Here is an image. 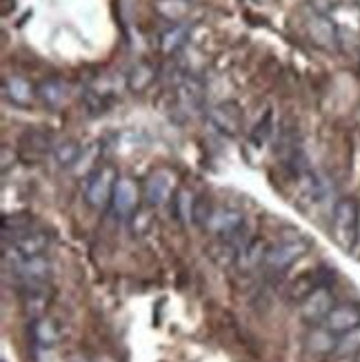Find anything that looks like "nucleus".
I'll return each mask as SVG.
<instances>
[{"label":"nucleus","instance_id":"17","mask_svg":"<svg viewBox=\"0 0 360 362\" xmlns=\"http://www.w3.org/2000/svg\"><path fill=\"white\" fill-rule=\"evenodd\" d=\"M202 98H205V89L198 78H185L178 87V100L187 109V112H198L202 107Z\"/></svg>","mask_w":360,"mask_h":362},{"label":"nucleus","instance_id":"7","mask_svg":"<svg viewBox=\"0 0 360 362\" xmlns=\"http://www.w3.org/2000/svg\"><path fill=\"white\" fill-rule=\"evenodd\" d=\"M307 34H309V40L316 47H320V49H332V47H336V42H338L336 23L325 11H316L314 16H309Z\"/></svg>","mask_w":360,"mask_h":362},{"label":"nucleus","instance_id":"16","mask_svg":"<svg viewBox=\"0 0 360 362\" xmlns=\"http://www.w3.org/2000/svg\"><path fill=\"white\" fill-rule=\"evenodd\" d=\"M5 96L18 107H27L34 103L36 98V91H34V85L21 76H13V78H7L5 83Z\"/></svg>","mask_w":360,"mask_h":362},{"label":"nucleus","instance_id":"2","mask_svg":"<svg viewBox=\"0 0 360 362\" xmlns=\"http://www.w3.org/2000/svg\"><path fill=\"white\" fill-rule=\"evenodd\" d=\"M120 176L114 167H96L85 180V200L96 209H105L114 198V187Z\"/></svg>","mask_w":360,"mask_h":362},{"label":"nucleus","instance_id":"19","mask_svg":"<svg viewBox=\"0 0 360 362\" xmlns=\"http://www.w3.org/2000/svg\"><path fill=\"white\" fill-rule=\"evenodd\" d=\"M196 202L190 189H178L174 196V209L180 223H196Z\"/></svg>","mask_w":360,"mask_h":362},{"label":"nucleus","instance_id":"18","mask_svg":"<svg viewBox=\"0 0 360 362\" xmlns=\"http://www.w3.org/2000/svg\"><path fill=\"white\" fill-rule=\"evenodd\" d=\"M187 38H190V27L185 23L180 25H171L165 34L161 36V49L163 54H176L180 47H185Z\"/></svg>","mask_w":360,"mask_h":362},{"label":"nucleus","instance_id":"3","mask_svg":"<svg viewBox=\"0 0 360 362\" xmlns=\"http://www.w3.org/2000/svg\"><path fill=\"white\" fill-rule=\"evenodd\" d=\"M336 307L334 293L327 285H318L314 291H309L301 300V316L311 325H323L330 311Z\"/></svg>","mask_w":360,"mask_h":362},{"label":"nucleus","instance_id":"25","mask_svg":"<svg viewBox=\"0 0 360 362\" xmlns=\"http://www.w3.org/2000/svg\"><path fill=\"white\" fill-rule=\"evenodd\" d=\"M0 153H3V171H7L16 163V153L13 151L9 153V147H3V151H0Z\"/></svg>","mask_w":360,"mask_h":362},{"label":"nucleus","instance_id":"15","mask_svg":"<svg viewBox=\"0 0 360 362\" xmlns=\"http://www.w3.org/2000/svg\"><path fill=\"white\" fill-rule=\"evenodd\" d=\"M153 9L161 18L180 25L192 11V0H153Z\"/></svg>","mask_w":360,"mask_h":362},{"label":"nucleus","instance_id":"24","mask_svg":"<svg viewBox=\"0 0 360 362\" xmlns=\"http://www.w3.org/2000/svg\"><path fill=\"white\" fill-rule=\"evenodd\" d=\"M23 140H29V145L31 149H36V151H47L52 147V138L50 134H45V132H38V129H31L23 136Z\"/></svg>","mask_w":360,"mask_h":362},{"label":"nucleus","instance_id":"22","mask_svg":"<svg viewBox=\"0 0 360 362\" xmlns=\"http://www.w3.org/2000/svg\"><path fill=\"white\" fill-rule=\"evenodd\" d=\"M81 153H83V149H81V145L76 143V140H67V143H60V145L54 149L56 160H58V165H62V167H71V165H76L78 158H81Z\"/></svg>","mask_w":360,"mask_h":362},{"label":"nucleus","instance_id":"11","mask_svg":"<svg viewBox=\"0 0 360 362\" xmlns=\"http://www.w3.org/2000/svg\"><path fill=\"white\" fill-rule=\"evenodd\" d=\"M9 247V245H7ZM47 247H50V238H47V233L42 231H21L16 233L11 238V249L16 254H21L25 258H31V256H42Z\"/></svg>","mask_w":360,"mask_h":362},{"label":"nucleus","instance_id":"28","mask_svg":"<svg viewBox=\"0 0 360 362\" xmlns=\"http://www.w3.org/2000/svg\"><path fill=\"white\" fill-rule=\"evenodd\" d=\"M356 5H358V7H360V0H356Z\"/></svg>","mask_w":360,"mask_h":362},{"label":"nucleus","instance_id":"6","mask_svg":"<svg viewBox=\"0 0 360 362\" xmlns=\"http://www.w3.org/2000/svg\"><path fill=\"white\" fill-rule=\"evenodd\" d=\"M243 223H245V216L240 211L231 209V207H211L207 220L202 225H205V229H209L216 235L231 238V235H236L240 231Z\"/></svg>","mask_w":360,"mask_h":362},{"label":"nucleus","instance_id":"13","mask_svg":"<svg viewBox=\"0 0 360 362\" xmlns=\"http://www.w3.org/2000/svg\"><path fill=\"white\" fill-rule=\"evenodd\" d=\"M69 96V85L60 78H50L38 85V98L50 107V109H60L67 103Z\"/></svg>","mask_w":360,"mask_h":362},{"label":"nucleus","instance_id":"21","mask_svg":"<svg viewBox=\"0 0 360 362\" xmlns=\"http://www.w3.org/2000/svg\"><path fill=\"white\" fill-rule=\"evenodd\" d=\"M153 78H156V69L149 62H138L127 78V85L132 91H145L153 83Z\"/></svg>","mask_w":360,"mask_h":362},{"label":"nucleus","instance_id":"1","mask_svg":"<svg viewBox=\"0 0 360 362\" xmlns=\"http://www.w3.org/2000/svg\"><path fill=\"white\" fill-rule=\"evenodd\" d=\"M358 216H360V204L354 198H340L334 204L332 211V229L334 238L342 249H354L356 243V229H358Z\"/></svg>","mask_w":360,"mask_h":362},{"label":"nucleus","instance_id":"20","mask_svg":"<svg viewBox=\"0 0 360 362\" xmlns=\"http://www.w3.org/2000/svg\"><path fill=\"white\" fill-rule=\"evenodd\" d=\"M358 354H360V325L345 334H340L334 349L336 358H356Z\"/></svg>","mask_w":360,"mask_h":362},{"label":"nucleus","instance_id":"23","mask_svg":"<svg viewBox=\"0 0 360 362\" xmlns=\"http://www.w3.org/2000/svg\"><path fill=\"white\" fill-rule=\"evenodd\" d=\"M267 251L269 249H265V245L260 240H254L252 245H247L243 251H240V256H238V262L243 267H256L258 262H265V256H267Z\"/></svg>","mask_w":360,"mask_h":362},{"label":"nucleus","instance_id":"14","mask_svg":"<svg viewBox=\"0 0 360 362\" xmlns=\"http://www.w3.org/2000/svg\"><path fill=\"white\" fill-rule=\"evenodd\" d=\"M336 340L338 336L334 332H330L325 325H316L307 334V349L314 356H334Z\"/></svg>","mask_w":360,"mask_h":362},{"label":"nucleus","instance_id":"12","mask_svg":"<svg viewBox=\"0 0 360 362\" xmlns=\"http://www.w3.org/2000/svg\"><path fill=\"white\" fill-rule=\"evenodd\" d=\"M29 336H31V340H34L36 347L52 349V347H56V344L60 342V329H58V325L54 320L40 316V318L31 320Z\"/></svg>","mask_w":360,"mask_h":362},{"label":"nucleus","instance_id":"27","mask_svg":"<svg viewBox=\"0 0 360 362\" xmlns=\"http://www.w3.org/2000/svg\"><path fill=\"white\" fill-rule=\"evenodd\" d=\"M74 362H87V360H74Z\"/></svg>","mask_w":360,"mask_h":362},{"label":"nucleus","instance_id":"4","mask_svg":"<svg viewBox=\"0 0 360 362\" xmlns=\"http://www.w3.org/2000/svg\"><path fill=\"white\" fill-rule=\"evenodd\" d=\"M307 249H309V243L305 238H301V235H296L294 240H285V243L272 247L267 251V256H265V264L274 272H283L298 258H303L307 254Z\"/></svg>","mask_w":360,"mask_h":362},{"label":"nucleus","instance_id":"5","mask_svg":"<svg viewBox=\"0 0 360 362\" xmlns=\"http://www.w3.org/2000/svg\"><path fill=\"white\" fill-rule=\"evenodd\" d=\"M209 122L225 136H238V132L243 129L245 116H243V109L238 103L227 100V103H221L211 109Z\"/></svg>","mask_w":360,"mask_h":362},{"label":"nucleus","instance_id":"26","mask_svg":"<svg viewBox=\"0 0 360 362\" xmlns=\"http://www.w3.org/2000/svg\"><path fill=\"white\" fill-rule=\"evenodd\" d=\"M354 254L360 256V216H358V229H356V243H354Z\"/></svg>","mask_w":360,"mask_h":362},{"label":"nucleus","instance_id":"10","mask_svg":"<svg viewBox=\"0 0 360 362\" xmlns=\"http://www.w3.org/2000/svg\"><path fill=\"white\" fill-rule=\"evenodd\" d=\"M330 332H334L336 336L349 332V329L358 327L360 325V307L354 305V303H342V305H336L330 316L325 318L323 322Z\"/></svg>","mask_w":360,"mask_h":362},{"label":"nucleus","instance_id":"9","mask_svg":"<svg viewBox=\"0 0 360 362\" xmlns=\"http://www.w3.org/2000/svg\"><path fill=\"white\" fill-rule=\"evenodd\" d=\"M174 182H176V174L169 169H156L153 174H149L145 182V198L151 207H158V204H165L169 200Z\"/></svg>","mask_w":360,"mask_h":362},{"label":"nucleus","instance_id":"8","mask_svg":"<svg viewBox=\"0 0 360 362\" xmlns=\"http://www.w3.org/2000/svg\"><path fill=\"white\" fill-rule=\"evenodd\" d=\"M138 200H140V192H138V185L127 178V176H120L116 180L114 187V198H112V207L118 216L122 218H129L132 214L138 211Z\"/></svg>","mask_w":360,"mask_h":362}]
</instances>
